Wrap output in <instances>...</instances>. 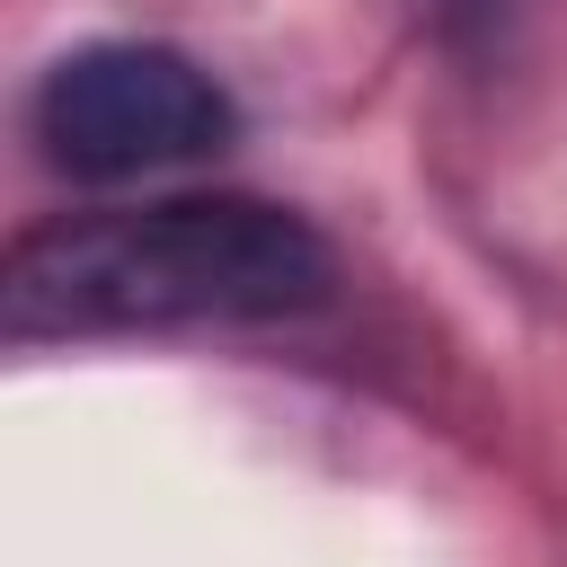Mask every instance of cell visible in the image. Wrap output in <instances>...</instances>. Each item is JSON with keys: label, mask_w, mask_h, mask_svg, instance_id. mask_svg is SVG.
Here are the masks:
<instances>
[{"label": "cell", "mask_w": 567, "mask_h": 567, "mask_svg": "<svg viewBox=\"0 0 567 567\" xmlns=\"http://www.w3.org/2000/svg\"><path fill=\"white\" fill-rule=\"evenodd\" d=\"M337 292V248L266 195H159L97 204L27 230L0 266L9 346L266 328Z\"/></svg>", "instance_id": "obj_1"}, {"label": "cell", "mask_w": 567, "mask_h": 567, "mask_svg": "<svg viewBox=\"0 0 567 567\" xmlns=\"http://www.w3.org/2000/svg\"><path fill=\"white\" fill-rule=\"evenodd\" d=\"M27 133L62 177L115 186V177H151V168H186V159L230 151L239 97L195 53L151 44V35H115V44L62 53L35 80Z\"/></svg>", "instance_id": "obj_2"}, {"label": "cell", "mask_w": 567, "mask_h": 567, "mask_svg": "<svg viewBox=\"0 0 567 567\" xmlns=\"http://www.w3.org/2000/svg\"><path fill=\"white\" fill-rule=\"evenodd\" d=\"M416 9H434L443 35H496V18H505L514 0H416Z\"/></svg>", "instance_id": "obj_3"}]
</instances>
